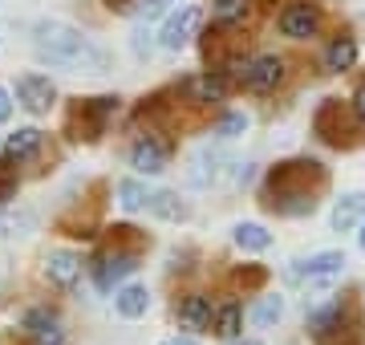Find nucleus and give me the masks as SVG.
I'll return each mask as SVG.
<instances>
[{
  "label": "nucleus",
  "instance_id": "9",
  "mask_svg": "<svg viewBox=\"0 0 365 345\" xmlns=\"http://www.w3.org/2000/svg\"><path fill=\"white\" fill-rule=\"evenodd\" d=\"M16 98H21V106H25L29 114H49V106L57 102V90H53L49 78L25 73V78L16 81Z\"/></svg>",
  "mask_w": 365,
  "mask_h": 345
},
{
  "label": "nucleus",
  "instance_id": "7",
  "mask_svg": "<svg viewBox=\"0 0 365 345\" xmlns=\"http://www.w3.org/2000/svg\"><path fill=\"white\" fill-rule=\"evenodd\" d=\"M167 159H170V146L163 138H155V134H146V138H138L130 146V167L138 175H163L167 171Z\"/></svg>",
  "mask_w": 365,
  "mask_h": 345
},
{
  "label": "nucleus",
  "instance_id": "14",
  "mask_svg": "<svg viewBox=\"0 0 365 345\" xmlns=\"http://www.w3.org/2000/svg\"><path fill=\"white\" fill-rule=\"evenodd\" d=\"M211 317H215V309H211L207 297H199V292H191V297H182L179 301V325L182 329H211Z\"/></svg>",
  "mask_w": 365,
  "mask_h": 345
},
{
  "label": "nucleus",
  "instance_id": "19",
  "mask_svg": "<svg viewBox=\"0 0 365 345\" xmlns=\"http://www.w3.org/2000/svg\"><path fill=\"white\" fill-rule=\"evenodd\" d=\"M114 305H118V313L122 317H143L146 313V305H150V292L143 289V284H126V289H118V297H114Z\"/></svg>",
  "mask_w": 365,
  "mask_h": 345
},
{
  "label": "nucleus",
  "instance_id": "25",
  "mask_svg": "<svg viewBox=\"0 0 365 345\" xmlns=\"http://www.w3.org/2000/svg\"><path fill=\"white\" fill-rule=\"evenodd\" d=\"M248 16V0H211V21L215 25H235Z\"/></svg>",
  "mask_w": 365,
  "mask_h": 345
},
{
  "label": "nucleus",
  "instance_id": "26",
  "mask_svg": "<svg viewBox=\"0 0 365 345\" xmlns=\"http://www.w3.org/2000/svg\"><path fill=\"white\" fill-rule=\"evenodd\" d=\"M280 317H284V301H280V297H264L260 305L252 309V321H256V325H264V329H268V325H276Z\"/></svg>",
  "mask_w": 365,
  "mask_h": 345
},
{
  "label": "nucleus",
  "instance_id": "32",
  "mask_svg": "<svg viewBox=\"0 0 365 345\" xmlns=\"http://www.w3.org/2000/svg\"><path fill=\"white\" fill-rule=\"evenodd\" d=\"M353 114H357V122L365 130V86H357V93H353Z\"/></svg>",
  "mask_w": 365,
  "mask_h": 345
},
{
  "label": "nucleus",
  "instance_id": "20",
  "mask_svg": "<svg viewBox=\"0 0 365 345\" xmlns=\"http://www.w3.org/2000/svg\"><path fill=\"white\" fill-rule=\"evenodd\" d=\"M232 240H235V248H244V252H264L272 244V232L264 224H235Z\"/></svg>",
  "mask_w": 365,
  "mask_h": 345
},
{
  "label": "nucleus",
  "instance_id": "8",
  "mask_svg": "<svg viewBox=\"0 0 365 345\" xmlns=\"http://www.w3.org/2000/svg\"><path fill=\"white\" fill-rule=\"evenodd\" d=\"M199 21H203V13H199V4H182L179 13L170 16L167 25H163V49H170V53H175V49H182V45H187V41L195 37V29H199Z\"/></svg>",
  "mask_w": 365,
  "mask_h": 345
},
{
  "label": "nucleus",
  "instance_id": "16",
  "mask_svg": "<svg viewBox=\"0 0 365 345\" xmlns=\"http://www.w3.org/2000/svg\"><path fill=\"white\" fill-rule=\"evenodd\" d=\"M357 220H365V195H361V191L341 195L337 207H333V227H337V232H349Z\"/></svg>",
  "mask_w": 365,
  "mask_h": 345
},
{
  "label": "nucleus",
  "instance_id": "2",
  "mask_svg": "<svg viewBox=\"0 0 365 345\" xmlns=\"http://www.w3.org/2000/svg\"><path fill=\"white\" fill-rule=\"evenodd\" d=\"M325 187V167L313 159L280 163L268 175V203L280 215H309L317 207V191Z\"/></svg>",
  "mask_w": 365,
  "mask_h": 345
},
{
  "label": "nucleus",
  "instance_id": "24",
  "mask_svg": "<svg viewBox=\"0 0 365 345\" xmlns=\"http://www.w3.org/2000/svg\"><path fill=\"white\" fill-rule=\"evenodd\" d=\"M146 200H150V191H146L138 179H122V183H118V203H122L126 212H143Z\"/></svg>",
  "mask_w": 365,
  "mask_h": 345
},
{
  "label": "nucleus",
  "instance_id": "35",
  "mask_svg": "<svg viewBox=\"0 0 365 345\" xmlns=\"http://www.w3.org/2000/svg\"><path fill=\"white\" fill-rule=\"evenodd\" d=\"M13 114V98H9V90H0V122Z\"/></svg>",
  "mask_w": 365,
  "mask_h": 345
},
{
  "label": "nucleus",
  "instance_id": "22",
  "mask_svg": "<svg viewBox=\"0 0 365 345\" xmlns=\"http://www.w3.org/2000/svg\"><path fill=\"white\" fill-rule=\"evenodd\" d=\"M4 150H9L13 159H29V155H37V150H41V130H37V126H21L16 134H9Z\"/></svg>",
  "mask_w": 365,
  "mask_h": 345
},
{
  "label": "nucleus",
  "instance_id": "6",
  "mask_svg": "<svg viewBox=\"0 0 365 345\" xmlns=\"http://www.w3.org/2000/svg\"><path fill=\"white\" fill-rule=\"evenodd\" d=\"M313 130L333 146H345L353 138V126H349L345 106H341L337 98H325V102H321V110H317V118H313Z\"/></svg>",
  "mask_w": 365,
  "mask_h": 345
},
{
  "label": "nucleus",
  "instance_id": "27",
  "mask_svg": "<svg viewBox=\"0 0 365 345\" xmlns=\"http://www.w3.org/2000/svg\"><path fill=\"white\" fill-rule=\"evenodd\" d=\"M244 130H248V114H223L220 126H215L220 138H235V134H244Z\"/></svg>",
  "mask_w": 365,
  "mask_h": 345
},
{
  "label": "nucleus",
  "instance_id": "21",
  "mask_svg": "<svg viewBox=\"0 0 365 345\" xmlns=\"http://www.w3.org/2000/svg\"><path fill=\"white\" fill-rule=\"evenodd\" d=\"M227 86H232V78H227V73H220V69H211L207 78L191 81V90H195V102H223Z\"/></svg>",
  "mask_w": 365,
  "mask_h": 345
},
{
  "label": "nucleus",
  "instance_id": "30",
  "mask_svg": "<svg viewBox=\"0 0 365 345\" xmlns=\"http://www.w3.org/2000/svg\"><path fill=\"white\" fill-rule=\"evenodd\" d=\"M170 9V0H138V16L143 21H155V16H163Z\"/></svg>",
  "mask_w": 365,
  "mask_h": 345
},
{
  "label": "nucleus",
  "instance_id": "13",
  "mask_svg": "<svg viewBox=\"0 0 365 345\" xmlns=\"http://www.w3.org/2000/svg\"><path fill=\"white\" fill-rule=\"evenodd\" d=\"M280 81H284V61L280 57H260V61H252V73L244 86L256 93H272Z\"/></svg>",
  "mask_w": 365,
  "mask_h": 345
},
{
  "label": "nucleus",
  "instance_id": "36",
  "mask_svg": "<svg viewBox=\"0 0 365 345\" xmlns=\"http://www.w3.org/2000/svg\"><path fill=\"white\" fill-rule=\"evenodd\" d=\"M252 179V163H240V167H235V183H248Z\"/></svg>",
  "mask_w": 365,
  "mask_h": 345
},
{
  "label": "nucleus",
  "instance_id": "1",
  "mask_svg": "<svg viewBox=\"0 0 365 345\" xmlns=\"http://www.w3.org/2000/svg\"><path fill=\"white\" fill-rule=\"evenodd\" d=\"M33 53L41 61H49L57 69H69V73H102L110 66L106 49H98L81 29L66 25V21H41L33 25Z\"/></svg>",
  "mask_w": 365,
  "mask_h": 345
},
{
  "label": "nucleus",
  "instance_id": "15",
  "mask_svg": "<svg viewBox=\"0 0 365 345\" xmlns=\"http://www.w3.org/2000/svg\"><path fill=\"white\" fill-rule=\"evenodd\" d=\"M220 163H223V155L220 150H211V146H203L195 159H191V171H187V179L195 187H207V183H215L220 179Z\"/></svg>",
  "mask_w": 365,
  "mask_h": 345
},
{
  "label": "nucleus",
  "instance_id": "10",
  "mask_svg": "<svg viewBox=\"0 0 365 345\" xmlns=\"http://www.w3.org/2000/svg\"><path fill=\"white\" fill-rule=\"evenodd\" d=\"M317 29H321V13H317L313 4H288L284 13H280V33L292 41H309L317 37Z\"/></svg>",
  "mask_w": 365,
  "mask_h": 345
},
{
  "label": "nucleus",
  "instance_id": "31",
  "mask_svg": "<svg viewBox=\"0 0 365 345\" xmlns=\"http://www.w3.org/2000/svg\"><path fill=\"white\" fill-rule=\"evenodd\" d=\"M33 337H37V345H66L61 325H57V329H45V333H33Z\"/></svg>",
  "mask_w": 365,
  "mask_h": 345
},
{
  "label": "nucleus",
  "instance_id": "33",
  "mask_svg": "<svg viewBox=\"0 0 365 345\" xmlns=\"http://www.w3.org/2000/svg\"><path fill=\"white\" fill-rule=\"evenodd\" d=\"M264 277H268L264 268H248V272H240V284H252L256 289V284H264Z\"/></svg>",
  "mask_w": 365,
  "mask_h": 345
},
{
  "label": "nucleus",
  "instance_id": "28",
  "mask_svg": "<svg viewBox=\"0 0 365 345\" xmlns=\"http://www.w3.org/2000/svg\"><path fill=\"white\" fill-rule=\"evenodd\" d=\"M25 329L29 333H45V329H57V317L53 313H45V309H33L25 317Z\"/></svg>",
  "mask_w": 365,
  "mask_h": 345
},
{
  "label": "nucleus",
  "instance_id": "3",
  "mask_svg": "<svg viewBox=\"0 0 365 345\" xmlns=\"http://www.w3.org/2000/svg\"><path fill=\"white\" fill-rule=\"evenodd\" d=\"M309 329H313V337L321 345H345V337L361 341V321H357L349 301H333V305L317 309L313 321H309Z\"/></svg>",
  "mask_w": 365,
  "mask_h": 345
},
{
  "label": "nucleus",
  "instance_id": "37",
  "mask_svg": "<svg viewBox=\"0 0 365 345\" xmlns=\"http://www.w3.org/2000/svg\"><path fill=\"white\" fill-rule=\"evenodd\" d=\"M163 345H195V341H191V337H167Z\"/></svg>",
  "mask_w": 365,
  "mask_h": 345
},
{
  "label": "nucleus",
  "instance_id": "39",
  "mask_svg": "<svg viewBox=\"0 0 365 345\" xmlns=\"http://www.w3.org/2000/svg\"><path fill=\"white\" fill-rule=\"evenodd\" d=\"M235 345H260V341H235Z\"/></svg>",
  "mask_w": 365,
  "mask_h": 345
},
{
  "label": "nucleus",
  "instance_id": "5",
  "mask_svg": "<svg viewBox=\"0 0 365 345\" xmlns=\"http://www.w3.org/2000/svg\"><path fill=\"white\" fill-rule=\"evenodd\" d=\"M134 268H138V244H126V248L122 244H110L93 260V280H98V289H118Z\"/></svg>",
  "mask_w": 365,
  "mask_h": 345
},
{
  "label": "nucleus",
  "instance_id": "23",
  "mask_svg": "<svg viewBox=\"0 0 365 345\" xmlns=\"http://www.w3.org/2000/svg\"><path fill=\"white\" fill-rule=\"evenodd\" d=\"M240 317H244V313H240V305H235V301H227V305L215 309V317H211V329L220 333L223 341H232V337H240Z\"/></svg>",
  "mask_w": 365,
  "mask_h": 345
},
{
  "label": "nucleus",
  "instance_id": "38",
  "mask_svg": "<svg viewBox=\"0 0 365 345\" xmlns=\"http://www.w3.org/2000/svg\"><path fill=\"white\" fill-rule=\"evenodd\" d=\"M357 244H361V248H365V220H361V236H357Z\"/></svg>",
  "mask_w": 365,
  "mask_h": 345
},
{
  "label": "nucleus",
  "instance_id": "29",
  "mask_svg": "<svg viewBox=\"0 0 365 345\" xmlns=\"http://www.w3.org/2000/svg\"><path fill=\"white\" fill-rule=\"evenodd\" d=\"M13 191H16V171H13V163H0V203L13 200Z\"/></svg>",
  "mask_w": 365,
  "mask_h": 345
},
{
  "label": "nucleus",
  "instance_id": "17",
  "mask_svg": "<svg viewBox=\"0 0 365 345\" xmlns=\"http://www.w3.org/2000/svg\"><path fill=\"white\" fill-rule=\"evenodd\" d=\"M146 212L158 215V220H187V203L175 195V191H150V200H146Z\"/></svg>",
  "mask_w": 365,
  "mask_h": 345
},
{
  "label": "nucleus",
  "instance_id": "12",
  "mask_svg": "<svg viewBox=\"0 0 365 345\" xmlns=\"http://www.w3.org/2000/svg\"><path fill=\"white\" fill-rule=\"evenodd\" d=\"M345 272V256L341 252H317V256H309V260H300V268H297V277H304L309 284L313 280H333V277H341Z\"/></svg>",
  "mask_w": 365,
  "mask_h": 345
},
{
  "label": "nucleus",
  "instance_id": "4",
  "mask_svg": "<svg viewBox=\"0 0 365 345\" xmlns=\"http://www.w3.org/2000/svg\"><path fill=\"white\" fill-rule=\"evenodd\" d=\"M118 114V98H90V102H78V106L69 110V134L73 138H102L106 122Z\"/></svg>",
  "mask_w": 365,
  "mask_h": 345
},
{
  "label": "nucleus",
  "instance_id": "11",
  "mask_svg": "<svg viewBox=\"0 0 365 345\" xmlns=\"http://www.w3.org/2000/svg\"><path fill=\"white\" fill-rule=\"evenodd\" d=\"M45 277H49L57 289H78L81 256H73V252H49V260H45Z\"/></svg>",
  "mask_w": 365,
  "mask_h": 345
},
{
  "label": "nucleus",
  "instance_id": "34",
  "mask_svg": "<svg viewBox=\"0 0 365 345\" xmlns=\"http://www.w3.org/2000/svg\"><path fill=\"white\" fill-rule=\"evenodd\" d=\"M106 4H110L114 13H134V9H138V0H106Z\"/></svg>",
  "mask_w": 365,
  "mask_h": 345
},
{
  "label": "nucleus",
  "instance_id": "18",
  "mask_svg": "<svg viewBox=\"0 0 365 345\" xmlns=\"http://www.w3.org/2000/svg\"><path fill=\"white\" fill-rule=\"evenodd\" d=\"M353 61H357V41L353 37H337L325 49V69L329 73H345V69H353Z\"/></svg>",
  "mask_w": 365,
  "mask_h": 345
}]
</instances>
